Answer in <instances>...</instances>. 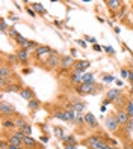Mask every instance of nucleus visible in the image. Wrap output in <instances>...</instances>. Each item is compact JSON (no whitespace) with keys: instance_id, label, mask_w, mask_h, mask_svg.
Here are the masks:
<instances>
[{"instance_id":"f257e3e1","label":"nucleus","mask_w":133,"mask_h":149,"mask_svg":"<svg viewBox=\"0 0 133 149\" xmlns=\"http://www.w3.org/2000/svg\"><path fill=\"white\" fill-rule=\"evenodd\" d=\"M44 65H46V68H47V69H55V68L61 66V57H59V54L56 53L55 50H53V53L46 59Z\"/></svg>"},{"instance_id":"f03ea898","label":"nucleus","mask_w":133,"mask_h":149,"mask_svg":"<svg viewBox=\"0 0 133 149\" xmlns=\"http://www.w3.org/2000/svg\"><path fill=\"white\" fill-rule=\"evenodd\" d=\"M77 93L79 95H95L97 91L94 89V83H82L77 86Z\"/></svg>"},{"instance_id":"7ed1b4c3","label":"nucleus","mask_w":133,"mask_h":149,"mask_svg":"<svg viewBox=\"0 0 133 149\" xmlns=\"http://www.w3.org/2000/svg\"><path fill=\"white\" fill-rule=\"evenodd\" d=\"M0 113H2L3 116H11L15 113V107L12 106V104L6 102V101H2L0 102Z\"/></svg>"},{"instance_id":"20e7f679","label":"nucleus","mask_w":133,"mask_h":149,"mask_svg":"<svg viewBox=\"0 0 133 149\" xmlns=\"http://www.w3.org/2000/svg\"><path fill=\"white\" fill-rule=\"evenodd\" d=\"M74 65H76V60H74V57H73V56L65 54V56H62V57H61V68H62V69L74 68Z\"/></svg>"},{"instance_id":"39448f33","label":"nucleus","mask_w":133,"mask_h":149,"mask_svg":"<svg viewBox=\"0 0 133 149\" xmlns=\"http://www.w3.org/2000/svg\"><path fill=\"white\" fill-rule=\"evenodd\" d=\"M118 127H120V124L117 120V116H115V115L108 116V119H106V128H108L110 133H115V131L118 130Z\"/></svg>"},{"instance_id":"423d86ee","label":"nucleus","mask_w":133,"mask_h":149,"mask_svg":"<svg viewBox=\"0 0 133 149\" xmlns=\"http://www.w3.org/2000/svg\"><path fill=\"white\" fill-rule=\"evenodd\" d=\"M89 66H91V63L88 62V60H76V65L73 68V71H77V72H82L83 74Z\"/></svg>"},{"instance_id":"0eeeda50","label":"nucleus","mask_w":133,"mask_h":149,"mask_svg":"<svg viewBox=\"0 0 133 149\" xmlns=\"http://www.w3.org/2000/svg\"><path fill=\"white\" fill-rule=\"evenodd\" d=\"M101 142H103V139H101L100 136H91V137H88V139L85 140V143L89 146L91 149H95Z\"/></svg>"},{"instance_id":"6e6552de","label":"nucleus","mask_w":133,"mask_h":149,"mask_svg":"<svg viewBox=\"0 0 133 149\" xmlns=\"http://www.w3.org/2000/svg\"><path fill=\"white\" fill-rule=\"evenodd\" d=\"M17 59H18V62L26 65L27 63V60H29V53H27V50H24V48H18L17 50Z\"/></svg>"},{"instance_id":"1a4fd4ad","label":"nucleus","mask_w":133,"mask_h":149,"mask_svg":"<svg viewBox=\"0 0 133 149\" xmlns=\"http://www.w3.org/2000/svg\"><path fill=\"white\" fill-rule=\"evenodd\" d=\"M53 53V50L50 48V47H47V45H38V48L35 50V56L37 57H42V56H50Z\"/></svg>"},{"instance_id":"9d476101","label":"nucleus","mask_w":133,"mask_h":149,"mask_svg":"<svg viewBox=\"0 0 133 149\" xmlns=\"http://www.w3.org/2000/svg\"><path fill=\"white\" fill-rule=\"evenodd\" d=\"M12 75H14V72H12L11 66H8V65H2V66H0V78H6V80H9Z\"/></svg>"},{"instance_id":"9b49d317","label":"nucleus","mask_w":133,"mask_h":149,"mask_svg":"<svg viewBox=\"0 0 133 149\" xmlns=\"http://www.w3.org/2000/svg\"><path fill=\"white\" fill-rule=\"evenodd\" d=\"M64 115H65V122H76L79 113H77L74 109H67V110L64 111Z\"/></svg>"},{"instance_id":"f8f14e48","label":"nucleus","mask_w":133,"mask_h":149,"mask_svg":"<svg viewBox=\"0 0 133 149\" xmlns=\"http://www.w3.org/2000/svg\"><path fill=\"white\" fill-rule=\"evenodd\" d=\"M115 116H117V120H118L120 125H126L127 122L130 120V118H129L127 113H126V111H121V110H120L118 113H115Z\"/></svg>"},{"instance_id":"ddd939ff","label":"nucleus","mask_w":133,"mask_h":149,"mask_svg":"<svg viewBox=\"0 0 133 149\" xmlns=\"http://www.w3.org/2000/svg\"><path fill=\"white\" fill-rule=\"evenodd\" d=\"M85 122L91 128H97V127H99V122H97V119H95V116L92 115V113H86V115H85Z\"/></svg>"},{"instance_id":"4468645a","label":"nucleus","mask_w":133,"mask_h":149,"mask_svg":"<svg viewBox=\"0 0 133 149\" xmlns=\"http://www.w3.org/2000/svg\"><path fill=\"white\" fill-rule=\"evenodd\" d=\"M120 95H121V91H120V89H110V91H108L106 100H109V101H117V100L120 98Z\"/></svg>"},{"instance_id":"2eb2a0df","label":"nucleus","mask_w":133,"mask_h":149,"mask_svg":"<svg viewBox=\"0 0 133 149\" xmlns=\"http://www.w3.org/2000/svg\"><path fill=\"white\" fill-rule=\"evenodd\" d=\"M20 96L23 100L30 101V100H33V91L30 89V87H23V91L20 92Z\"/></svg>"},{"instance_id":"dca6fc26","label":"nucleus","mask_w":133,"mask_h":149,"mask_svg":"<svg viewBox=\"0 0 133 149\" xmlns=\"http://www.w3.org/2000/svg\"><path fill=\"white\" fill-rule=\"evenodd\" d=\"M106 5H108V8L110 11H117V9L121 8V2H120V0H108Z\"/></svg>"},{"instance_id":"f3484780","label":"nucleus","mask_w":133,"mask_h":149,"mask_svg":"<svg viewBox=\"0 0 133 149\" xmlns=\"http://www.w3.org/2000/svg\"><path fill=\"white\" fill-rule=\"evenodd\" d=\"M32 8H33V11L37 12V14H39V15H46L47 14V9L41 3H38V2L37 3H32Z\"/></svg>"},{"instance_id":"a211bd4d","label":"nucleus","mask_w":133,"mask_h":149,"mask_svg":"<svg viewBox=\"0 0 133 149\" xmlns=\"http://www.w3.org/2000/svg\"><path fill=\"white\" fill-rule=\"evenodd\" d=\"M8 142H9V145H14V146H21V145H24L23 140H21L20 137H17L15 134H12V136L8 137Z\"/></svg>"},{"instance_id":"6ab92c4d","label":"nucleus","mask_w":133,"mask_h":149,"mask_svg":"<svg viewBox=\"0 0 133 149\" xmlns=\"http://www.w3.org/2000/svg\"><path fill=\"white\" fill-rule=\"evenodd\" d=\"M5 91H6V92H18V93H20V92L23 91V87H21L18 83H9Z\"/></svg>"},{"instance_id":"aec40b11","label":"nucleus","mask_w":133,"mask_h":149,"mask_svg":"<svg viewBox=\"0 0 133 149\" xmlns=\"http://www.w3.org/2000/svg\"><path fill=\"white\" fill-rule=\"evenodd\" d=\"M82 72H77V71H73V74L71 75H70V78H71V81L74 83V84H79V83H80L82 84Z\"/></svg>"},{"instance_id":"412c9836","label":"nucleus","mask_w":133,"mask_h":149,"mask_svg":"<svg viewBox=\"0 0 133 149\" xmlns=\"http://www.w3.org/2000/svg\"><path fill=\"white\" fill-rule=\"evenodd\" d=\"M23 143H24V146H26V148H38L37 140H35V139H32L30 136H27V137H26Z\"/></svg>"},{"instance_id":"4be33fe9","label":"nucleus","mask_w":133,"mask_h":149,"mask_svg":"<svg viewBox=\"0 0 133 149\" xmlns=\"http://www.w3.org/2000/svg\"><path fill=\"white\" fill-rule=\"evenodd\" d=\"M71 106H73V109H74L77 113H83V110H85V104L80 102V101H74Z\"/></svg>"},{"instance_id":"5701e85b","label":"nucleus","mask_w":133,"mask_h":149,"mask_svg":"<svg viewBox=\"0 0 133 149\" xmlns=\"http://www.w3.org/2000/svg\"><path fill=\"white\" fill-rule=\"evenodd\" d=\"M62 142H64L65 145H77V140L74 136H65L64 139H62Z\"/></svg>"},{"instance_id":"b1692460","label":"nucleus","mask_w":133,"mask_h":149,"mask_svg":"<svg viewBox=\"0 0 133 149\" xmlns=\"http://www.w3.org/2000/svg\"><path fill=\"white\" fill-rule=\"evenodd\" d=\"M82 83H94V74L88 72L82 75Z\"/></svg>"},{"instance_id":"393cba45","label":"nucleus","mask_w":133,"mask_h":149,"mask_svg":"<svg viewBox=\"0 0 133 149\" xmlns=\"http://www.w3.org/2000/svg\"><path fill=\"white\" fill-rule=\"evenodd\" d=\"M27 107H29V110H37L38 107H39V101L38 100H30L29 101V104H27Z\"/></svg>"},{"instance_id":"a878e982","label":"nucleus","mask_w":133,"mask_h":149,"mask_svg":"<svg viewBox=\"0 0 133 149\" xmlns=\"http://www.w3.org/2000/svg\"><path fill=\"white\" fill-rule=\"evenodd\" d=\"M20 131H21V133H23L24 136H30V134H32V127H30L29 124H26V125H24V127H23Z\"/></svg>"},{"instance_id":"bb28decb","label":"nucleus","mask_w":133,"mask_h":149,"mask_svg":"<svg viewBox=\"0 0 133 149\" xmlns=\"http://www.w3.org/2000/svg\"><path fill=\"white\" fill-rule=\"evenodd\" d=\"M8 35H9V38H12V39H17L20 36V33L17 32L14 27H9V30H8Z\"/></svg>"},{"instance_id":"cd10ccee","label":"nucleus","mask_w":133,"mask_h":149,"mask_svg":"<svg viewBox=\"0 0 133 149\" xmlns=\"http://www.w3.org/2000/svg\"><path fill=\"white\" fill-rule=\"evenodd\" d=\"M14 122H15V128H20V130L26 125V120H24L23 118H17Z\"/></svg>"},{"instance_id":"c85d7f7f","label":"nucleus","mask_w":133,"mask_h":149,"mask_svg":"<svg viewBox=\"0 0 133 149\" xmlns=\"http://www.w3.org/2000/svg\"><path fill=\"white\" fill-rule=\"evenodd\" d=\"M126 113L129 115V118H133V102L129 101L127 106H126Z\"/></svg>"},{"instance_id":"c756f323","label":"nucleus","mask_w":133,"mask_h":149,"mask_svg":"<svg viewBox=\"0 0 133 149\" xmlns=\"http://www.w3.org/2000/svg\"><path fill=\"white\" fill-rule=\"evenodd\" d=\"M55 136L58 137V139H64L65 136H64V130H62L61 127H55Z\"/></svg>"},{"instance_id":"7c9ffc66","label":"nucleus","mask_w":133,"mask_h":149,"mask_svg":"<svg viewBox=\"0 0 133 149\" xmlns=\"http://www.w3.org/2000/svg\"><path fill=\"white\" fill-rule=\"evenodd\" d=\"M3 128H15V122L11 120V119L3 120Z\"/></svg>"},{"instance_id":"2f4dec72","label":"nucleus","mask_w":133,"mask_h":149,"mask_svg":"<svg viewBox=\"0 0 133 149\" xmlns=\"http://www.w3.org/2000/svg\"><path fill=\"white\" fill-rule=\"evenodd\" d=\"M6 59H8V62H9V63H15V62H18V59H17V54H8V56H6Z\"/></svg>"},{"instance_id":"473e14b6","label":"nucleus","mask_w":133,"mask_h":149,"mask_svg":"<svg viewBox=\"0 0 133 149\" xmlns=\"http://www.w3.org/2000/svg\"><path fill=\"white\" fill-rule=\"evenodd\" d=\"M0 26H2V33H6V30H9V29H8V24H6V20L5 18L0 20Z\"/></svg>"},{"instance_id":"72a5a7b5","label":"nucleus","mask_w":133,"mask_h":149,"mask_svg":"<svg viewBox=\"0 0 133 149\" xmlns=\"http://www.w3.org/2000/svg\"><path fill=\"white\" fill-rule=\"evenodd\" d=\"M103 81L110 83V81H115V78H113V75H103Z\"/></svg>"},{"instance_id":"f704fd0d","label":"nucleus","mask_w":133,"mask_h":149,"mask_svg":"<svg viewBox=\"0 0 133 149\" xmlns=\"http://www.w3.org/2000/svg\"><path fill=\"white\" fill-rule=\"evenodd\" d=\"M0 149H9V142L2 140V143H0Z\"/></svg>"},{"instance_id":"c9c22d12","label":"nucleus","mask_w":133,"mask_h":149,"mask_svg":"<svg viewBox=\"0 0 133 149\" xmlns=\"http://www.w3.org/2000/svg\"><path fill=\"white\" fill-rule=\"evenodd\" d=\"M76 42H77V45H79V47H83V48H86V42H85V39H77Z\"/></svg>"},{"instance_id":"e433bc0d","label":"nucleus","mask_w":133,"mask_h":149,"mask_svg":"<svg viewBox=\"0 0 133 149\" xmlns=\"http://www.w3.org/2000/svg\"><path fill=\"white\" fill-rule=\"evenodd\" d=\"M55 116H56L58 119H62V120H65V115H64V111H58Z\"/></svg>"},{"instance_id":"4c0bfd02","label":"nucleus","mask_w":133,"mask_h":149,"mask_svg":"<svg viewBox=\"0 0 133 149\" xmlns=\"http://www.w3.org/2000/svg\"><path fill=\"white\" fill-rule=\"evenodd\" d=\"M126 125H127V133H130V131L133 130V119H132V120H129Z\"/></svg>"},{"instance_id":"58836bf2","label":"nucleus","mask_w":133,"mask_h":149,"mask_svg":"<svg viewBox=\"0 0 133 149\" xmlns=\"http://www.w3.org/2000/svg\"><path fill=\"white\" fill-rule=\"evenodd\" d=\"M121 77L122 78H129V71L127 69H121Z\"/></svg>"},{"instance_id":"ea45409f","label":"nucleus","mask_w":133,"mask_h":149,"mask_svg":"<svg viewBox=\"0 0 133 149\" xmlns=\"http://www.w3.org/2000/svg\"><path fill=\"white\" fill-rule=\"evenodd\" d=\"M104 51H108V53H110V54H115V50L112 47H104Z\"/></svg>"},{"instance_id":"a19ab883","label":"nucleus","mask_w":133,"mask_h":149,"mask_svg":"<svg viewBox=\"0 0 133 149\" xmlns=\"http://www.w3.org/2000/svg\"><path fill=\"white\" fill-rule=\"evenodd\" d=\"M39 139H41L42 143H49V136H42V137H39Z\"/></svg>"},{"instance_id":"79ce46f5","label":"nucleus","mask_w":133,"mask_h":149,"mask_svg":"<svg viewBox=\"0 0 133 149\" xmlns=\"http://www.w3.org/2000/svg\"><path fill=\"white\" fill-rule=\"evenodd\" d=\"M85 41H89V42H94V44L97 42V39L95 38H91V36H85Z\"/></svg>"},{"instance_id":"37998d69","label":"nucleus","mask_w":133,"mask_h":149,"mask_svg":"<svg viewBox=\"0 0 133 149\" xmlns=\"http://www.w3.org/2000/svg\"><path fill=\"white\" fill-rule=\"evenodd\" d=\"M26 11H27V14H29L30 17H35V14H37V12H35L33 9H29V8H27V9H26Z\"/></svg>"},{"instance_id":"c03bdc74","label":"nucleus","mask_w":133,"mask_h":149,"mask_svg":"<svg viewBox=\"0 0 133 149\" xmlns=\"http://www.w3.org/2000/svg\"><path fill=\"white\" fill-rule=\"evenodd\" d=\"M65 149H77V145H65Z\"/></svg>"},{"instance_id":"a18cd8bd","label":"nucleus","mask_w":133,"mask_h":149,"mask_svg":"<svg viewBox=\"0 0 133 149\" xmlns=\"http://www.w3.org/2000/svg\"><path fill=\"white\" fill-rule=\"evenodd\" d=\"M129 81H130V84L133 83V72H132V71L129 72Z\"/></svg>"},{"instance_id":"49530a36","label":"nucleus","mask_w":133,"mask_h":149,"mask_svg":"<svg viewBox=\"0 0 133 149\" xmlns=\"http://www.w3.org/2000/svg\"><path fill=\"white\" fill-rule=\"evenodd\" d=\"M94 50H95V51H100V50H101V47L99 45V44H94Z\"/></svg>"},{"instance_id":"de8ad7c7","label":"nucleus","mask_w":133,"mask_h":149,"mask_svg":"<svg viewBox=\"0 0 133 149\" xmlns=\"http://www.w3.org/2000/svg\"><path fill=\"white\" fill-rule=\"evenodd\" d=\"M110 102H112V101H109V100H106V98H104V101H103V106H109Z\"/></svg>"},{"instance_id":"09e8293b","label":"nucleus","mask_w":133,"mask_h":149,"mask_svg":"<svg viewBox=\"0 0 133 149\" xmlns=\"http://www.w3.org/2000/svg\"><path fill=\"white\" fill-rule=\"evenodd\" d=\"M9 149H21V146H14V145H9Z\"/></svg>"},{"instance_id":"8fccbe9b","label":"nucleus","mask_w":133,"mask_h":149,"mask_svg":"<svg viewBox=\"0 0 133 149\" xmlns=\"http://www.w3.org/2000/svg\"><path fill=\"white\" fill-rule=\"evenodd\" d=\"M115 83H117V84H118V86H120V87H121V86H122V81H120V80H115Z\"/></svg>"},{"instance_id":"3c124183","label":"nucleus","mask_w":133,"mask_h":149,"mask_svg":"<svg viewBox=\"0 0 133 149\" xmlns=\"http://www.w3.org/2000/svg\"><path fill=\"white\" fill-rule=\"evenodd\" d=\"M129 149H133V142H132V143H129Z\"/></svg>"},{"instance_id":"603ef678","label":"nucleus","mask_w":133,"mask_h":149,"mask_svg":"<svg viewBox=\"0 0 133 149\" xmlns=\"http://www.w3.org/2000/svg\"><path fill=\"white\" fill-rule=\"evenodd\" d=\"M109 149H118V148H115V146H110V148H109Z\"/></svg>"},{"instance_id":"864d4df0","label":"nucleus","mask_w":133,"mask_h":149,"mask_svg":"<svg viewBox=\"0 0 133 149\" xmlns=\"http://www.w3.org/2000/svg\"><path fill=\"white\" fill-rule=\"evenodd\" d=\"M132 92H133V83H132Z\"/></svg>"}]
</instances>
